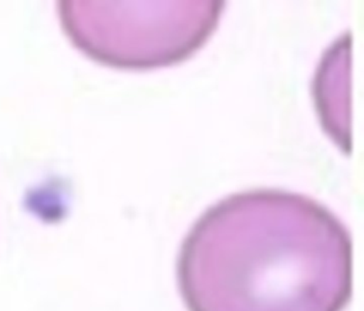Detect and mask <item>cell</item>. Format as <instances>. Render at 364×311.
<instances>
[{
	"mask_svg": "<svg viewBox=\"0 0 364 311\" xmlns=\"http://www.w3.org/2000/svg\"><path fill=\"white\" fill-rule=\"evenodd\" d=\"M219 1H64L58 17L73 44L92 60L119 68L179 62L216 28Z\"/></svg>",
	"mask_w": 364,
	"mask_h": 311,
	"instance_id": "obj_2",
	"label": "cell"
},
{
	"mask_svg": "<svg viewBox=\"0 0 364 311\" xmlns=\"http://www.w3.org/2000/svg\"><path fill=\"white\" fill-rule=\"evenodd\" d=\"M346 226L299 193L257 189L210 206L176 266L189 311H343L353 256Z\"/></svg>",
	"mask_w": 364,
	"mask_h": 311,
	"instance_id": "obj_1",
	"label": "cell"
}]
</instances>
